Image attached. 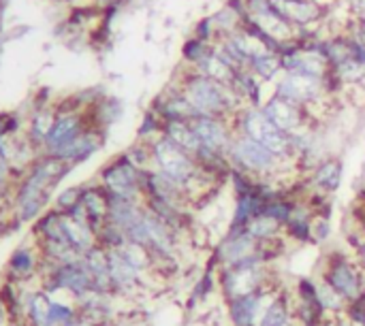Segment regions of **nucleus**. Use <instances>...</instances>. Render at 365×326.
I'll list each match as a JSON object with an SVG mask.
<instances>
[{
    "instance_id": "nucleus-1",
    "label": "nucleus",
    "mask_w": 365,
    "mask_h": 326,
    "mask_svg": "<svg viewBox=\"0 0 365 326\" xmlns=\"http://www.w3.org/2000/svg\"><path fill=\"white\" fill-rule=\"evenodd\" d=\"M178 77L182 79L184 96L199 111V115H214V117L231 120L246 107L229 83L210 79L184 62H182V73H178Z\"/></svg>"
},
{
    "instance_id": "nucleus-2",
    "label": "nucleus",
    "mask_w": 365,
    "mask_h": 326,
    "mask_svg": "<svg viewBox=\"0 0 365 326\" xmlns=\"http://www.w3.org/2000/svg\"><path fill=\"white\" fill-rule=\"evenodd\" d=\"M314 275L329 284L346 303L357 301L365 293L364 271L353 252L329 250L327 254H321Z\"/></svg>"
},
{
    "instance_id": "nucleus-3",
    "label": "nucleus",
    "mask_w": 365,
    "mask_h": 326,
    "mask_svg": "<svg viewBox=\"0 0 365 326\" xmlns=\"http://www.w3.org/2000/svg\"><path fill=\"white\" fill-rule=\"evenodd\" d=\"M229 160L233 169H240L257 179L284 177L289 175V171H299L295 162H284L265 145L257 143L246 135H235V141L229 149Z\"/></svg>"
},
{
    "instance_id": "nucleus-4",
    "label": "nucleus",
    "mask_w": 365,
    "mask_h": 326,
    "mask_svg": "<svg viewBox=\"0 0 365 326\" xmlns=\"http://www.w3.org/2000/svg\"><path fill=\"white\" fill-rule=\"evenodd\" d=\"M233 128H235L237 135H246V137L255 139L257 143L265 145L269 152H274L284 162H295L297 164L291 135H287L284 130L274 126L269 122V117L263 113L261 107H244L233 117Z\"/></svg>"
},
{
    "instance_id": "nucleus-5",
    "label": "nucleus",
    "mask_w": 365,
    "mask_h": 326,
    "mask_svg": "<svg viewBox=\"0 0 365 326\" xmlns=\"http://www.w3.org/2000/svg\"><path fill=\"white\" fill-rule=\"evenodd\" d=\"M274 282H280V275L274 273V269L265 265L259 254L235 267H225L218 271V290L222 293L225 301L255 295Z\"/></svg>"
},
{
    "instance_id": "nucleus-6",
    "label": "nucleus",
    "mask_w": 365,
    "mask_h": 326,
    "mask_svg": "<svg viewBox=\"0 0 365 326\" xmlns=\"http://www.w3.org/2000/svg\"><path fill=\"white\" fill-rule=\"evenodd\" d=\"M274 94L304 107L306 111L323 105L331 98H340L336 94H331L327 79H319V77H308V75H293V73H282L278 77V81L274 83Z\"/></svg>"
},
{
    "instance_id": "nucleus-7",
    "label": "nucleus",
    "mask_w": 365,
    "mask_h": 326,
    "mask_svg": "<svg viewBox=\"0 0 365 326\" xmlns=\"http://www.w3.org/2000/svg\"><path fill=\"white\" fill-rule=\"evenodd\" d=\"M98 184L113 196L143 203V171L133 167L124 154H118L98 171Z\"/></svg>"
},
{
    "instance_id": "nucleus-8",
    "label": "nucleus",
    "mask_w": 365,
    "mask_h": 326,
    "mask_svg": "<svg viewBox=\"0 0 365 326\" xmlns=\"http://www.w3.org/2000/svg\"><path fill=\"white\" fill-rule=\"evenodd\" d=\"M259 254V241L246 233V228H227V233L218 239L212 258L220 269L235 267Z\"/></svg>"
},
{
    "instance_id": "nucleus-9",
    "label": "nucleus",
    "mask_w": 365,
    "mask_h": 326,
    "mask_svg": "<svg viewBox=\"0 0 365 326\" xmlns=\"http://www.w3.org/2000/svg\"><path fill=\"white\" fill-rule=\"evenodd\" d=\"M201 145L220 154L229 156V149L235 141V128H233V117H214V115H201L190 122Z\"/></svg>"
},
{
    "instance_id": "nucleus-10",
    "label": "nucleus",
    "mask_w": 365,
    "mask_h": 326,
    "mask_svg": "<svg viewBox=\"0 0 365 326\" xmlns=\"http://www.w3.org/2000/svg\"><path fill=\"white\" fill-rule=\"evenodd\" d=\"M272 9L295 30L314 28L327 17V9L317 0H272Z\"/></svg>"
},
{
    "instance_id": "nucleus-11",
    "label": "nucleus",
    "mask_w": 365,
    "mask_h": 326,
    "mask_svg": "<svg viewBox=\"0 0 365 326\" xmlns=\"http://www.w3.org/2000/svg\"><path fill=\"white\" fill-rule=\"evenodd\" d=\"M263 113L269 117V122L274 126H278L280 130H284L287 135H293L297 130H302L304 126L310 124L308 111L278 94H272L265 102H263Z\"/></svg>"
},
{
    "instance_id": "nucleus-12",
    "label": "nucleus",
    "mask_w": 365,
    "mask_h": 326,
    "mask_svg": "<svg viewBox=\"0 0 365 326\" xmlns=\"http://www.w3.org/2000/svg\"><path fill=\"white\" fill-rule=\"evenodd\" d=\"M105 139H107V130L90 124L75 141H71L66 147H62L60 152H56L51 156H58L64 162H68L71 167H77V164L86 162L88 158H92L96 152H101L105 145Z\"/></svg>"
},
{
    "instance_id": "nucleus-13",
    "label": "nucleus",
    "mask_w": 365,
    "mask_h": 326,
    "mask_svg": "<svg viewBox=\"0 0 365 326\" xmlns=\"http://www.w3.org/2000/svg\"><path fill=\"white\" fill-rule=\"evenodd\" d=\"M342 179H344V162L338 156H327L312 173L306 175V184L310 190H317L329 196H334L340 190Z\"/></svg>"
},
{
    "instance_id": "nucleus-14",
    "label": "nucleus",
    "mask_w": 365,
    "mask_h": 326,
    "mask_svg": "<svg viewBox=\"0 0 365 326\" xmlns=\"http://www.w3.org/2000/svg\"><path fill=\"white\" fill-rule=\"evenodd\" d=\"M81 207L86 209V218L90 226L98 233V228L107 222V216H109V192L98 182L83 186Z\"/></svg>"
},
{
    "instance_id": "nucleus-15",
    "label": "nucleus",
    "mask_w": 365,
    "mask_h": 326,
    "mask_svg": "<svg viewBox=\"0 0 365 326\" xmlns=\"http://www.w3.org/2000/svg\"><path fill=\"white\" fill-rule=\"evenodd\" d=\"M261 290L255 293V295H246V297H237V299L225 301V310H227L229 325L257 326V307H259V295H261Z\"/></svg>"
},
{
    "instance_id": "nucleus-16",
    "label": "nucleus",
    "mask_w": 365,
    "mask_h": 326,
    "mask_svg": "<svg viewBox=\"0 0 365 326\" xmlns=\"http://www.w3.org/2000/svg\"><path fill=\"white\" fill-rule=\"evenodd\" d=\"M263 196L257 192V188L248 194H240L233 201V214L229 218V228H244L252 218H257L263 211Z\"/></svg>"
},
{
    "instance_id": "nucleus-17",
    "label": "nucleus",
    "mask_w": 365,
    "mask_h": 326,
    "mask_svg": "<svg viewBox=\"0 0 365 326\" xmlns=\"http://www.w3.org/2000/svg\"><path fill=\"white\" fill-rule=\"evenodd\" d=\"M122 113H124L122 100L115 98V96H111V94H105L96 105H92L88 109V120H90L92 126L107 130L109 126H113L115 122H120Z\"/></svg>"
},
{
    "instance_id": "nucleus-18",
    "label": "nucleus",
    "mask_w": 365,
    "mask_h": 326,
    "mask_svg": "<svg viewBox=\"0 0 365 326\" xmlns=\"http://www.w3.org/2000/svg\"><path fill=\"white\" fill-rule=\"evenodd\" d=\"M163 137H167L169 141H173L178 147H182L184 152H188L190 156H195L201 147V141L192 128L190 122L186 120H171V122H165L163 126Z\"/></svg>"
},
{
    "instance_id": "nucleus-19",
    "label": "nucleus",
    "mask_w": 365,
    "mask_h": 326,
    "mask_svg": "<svg viewBox=\"0 0 365 326\" xmlns=\"http://www.w3.org/2000/svg\"><path fill=\"white\" fill-rule=\"evenodd\" d=\"M246 68H248L255 77H259L263 83H276L278 77L284 73L280 53H276V51H272V49H265L263 53L255 56V58L248 62Z\"/></svg>"
},
{
    "instance_id": "nucleus-20",
    "label": "nucleus",
    "mask_w": 365,
    "mask_h": 326,
    "mask_svg": "<svg viewBox=\"0 0 365 326\" xmlns=\"http://www.w3.org/2000/svg\"><path fill=\"white\" fill-rule=\"evenodd\" d=\"M289 322H295V316H293V293H291L289 286H282L278 297L269 305V310H267L261 326H284L289 325Z\"/></svg>"
},
{
    "instance_id": "nucleus-21",
    "label": "nucleus",
    "mask_w": 365,
    "mask_h": 326,
    "mask_svg": "<svg viewBox=\"0 0 365 326\" xmlns=\"http://www.w3.org/2000/svg\"><path fill=\"white\" fill-rule=\"evenodd\" d=\"M192 68H195L197 73L210 77V79L220 81V83H231V79H233V75H235V70H233V68H231L214 49H212L203 60H199Z\"/></svg>"
},
{
    "instance_id": "nucleus-22",
    "label": "nucleus",
    "mask_w": 365,
    "mask_h": 326,
    "mask_svg": "<svg viewBox=\"0 0 365 326\" xmlns=\"http://www.w3.org/2000/svg\"><path fill=\"white\" fill-rule=\"evenodd\" d=\"M244 228H246V233H248L250 237H255L259 243H263V241H274V239H280V237L284 235V226H282L278 220H274V218H269V216H263V214H259L257 218H252Z\"/></svg>"
},
{
    "instance_id": "nucleus-23",
    "label": "nucleus",
    "mask_w": 365,
    "mask_h": 326,
    "mask_svg": "<svg viewBox=\"0 0 365 326\" xmlns=\"http://www.w3.org/2000/svg\"><path fill=\"white\" fill-rule=\"evenodd\" d=\"M24 307H26V314H28L32 326H49L51 299L47 297V293H32Z\"/></svg>"
},
{
    "instance_id": "nucleus-24",
    "label": "nucleus",
    "mask_w": 365,
    "mask_h": 326,
    "mask_svg": "<svg viewBox=\"0 0 365 326\" xmlns=\"http://www.w3.org/2000/svg\"><path fill=\"white\" fill-rule=\"evenodd\" d=\"M317 278V275H314ZM317 297H319V305L329 314V316H342L344 314V310H346V301L329 286V284H325L323 280H319L317 278Z\"/></svg>"
},
{
    "instance_id": "nucleus-25",
    "label": "nucleus",
    "mask_w": 365,
    "mask_h": 326,
    "mask_svg": "<svg viewBox=\"0 0 365 326\" xmlns=\"http://www.w3.org/2000/svg\"><path fill=\"white\" fill-rule=\"evenodd\" d=\"M124 158L137 167L139 171H152L154 169V158H152V143H145V141H135L130 147H126L124 152Z\"/></svg>"
},
{
    "instance_id": "nucleus-26",
    "label": "nucleus",
    "mask_w": 365,
    "mask_h": 326,
    "mask_svg": "<svg viewBox=\"0 0 365 326\" xmlns=\"http://www.w3.org/2000/svg\"><path fill=\"white\" fill-rule=\"evenodd\" d=\"M163 126H165L163 117L148 107L145 113H143V117H141V124L137 128V139L139 141H145V143H154L156 139L163 137Z\"/></svg>"
},
{
    "instance_id": "nucleus-27",
    "label": "nucleus",
    "mask_w": 365,
    "mask_h": 326,
    "mask_svg": "<svg viewBox=\"0 0 365 326\" xmlns=\"http://www.w3.org/2000/svg\"><path fill=\"white\" fill-rule=\"evenodd\" d=\"M214 49V45H210V43H205V41H201V38H197V36H188L186 41H184V45H182V62L184 64H188V66H195L199 60H203L210 51Z\"/></svg>"
},
{
    "instance_id": "nucleus-28",
    "label": "nucleus",
    "mask_w": 365,
    "mask_h": 326,
    "mask_svg": "<svg viewBox=\"0 0 365 326\" xmlns=\"http://www.w3.org/2000/svg\"><path fill=\"white\" fill-rule=\"evenodd\" d=\"M9 273L15 280L30 278L34 273V256H32V252L30 250H17L9 261Z\"/></svg>"
},
{
    "instance_id": "nucleus-29",
    "label": "nucleus",
    "mask_w": 365,
    "mask_h": 326,
    "mask_svg": "<svg viewBox=\"0 0 365 326\" xmlns=\"http://www.w3.org/2000/svg\"><path fill=\"white\" fill-rule=\"evenodd\" d=\"M81 194H83V186H71V188H64V190L56 196L53 209H56V211H60V214H71V211L81 203Z\"/></svg>"
},
{
    "instance_id": "nucleus-30",
    "label": "nucleus",
    "mask_w": 365,
    "mask_h": 326,
    "mask_svg": "<svg viewBox=\"0 0 365 326\" xmlns=\"http://www.w3.org/2000/svg\"><path fill=\"white\" fill-rule=\"evenodd\" d=\"M334 235V228H331V218L329 216H314L312 218V243L317 248L329 243Z\"/></svg>"
},
{
    "instance_id": "nucleus-31",
    "label": "nucleus",
    "mask_w": 365,
    "mask_h": 326,
    "mask_svg": "<svg viewBox=\"0 0 365 326\" xmlns=\"http://www.w3.org/2000/svg\"><path fill=\"white\" fill-rule=\"evenodd\" d=\"M192 36H197V38H201V41H205V43H210V45H214V43L220 38V36H218V30H216V23H214V19H212V15H207V17H203V19H199V21L195 23Z\"/></svg>"
},
{
    "instance_id": "nucleus-32",
    "label": "nucleus",
    "mask_w": 365,
    "mask_h": 326,
    "mask_svg": "<svg viewBox=\"0 0 365 326\" xmlns=\"http://www.w3.org/2000/svg\"><path fill=\"white\" fill-rule=\"evenodd\" d=\"M17 132H21V122L17 113H9V111L0 113V139L17 135Z\"/></svg>"
},
{
    "instance_id": "nucleus-33",
    "label": "nucleus",
    "mask_w": 365,
    "mask_h": 326,
    "mask_svg": "<svg viewBox=\"0 0 365 326\" xmlns=\"http://www.w3.org/2000/svg\"><path fill=\"white\" fill-rule=\"evenodd\" d=\"M11 175H13V169H11V162L6 160V156L0 152V182H4V184H9V179H11Z\"/></svg>"
},
{
    "instance_id": "nucleus-34",
    "label": "nucleus",
    "mask_w": 365,
    "mask_h": 326,
    "mask_svg": "<svg viewBox=\"0 0 365 326\" xmlns=\"http://www.w3.org/2000/svg\"><path fill=\"white\" fill-rule=\"evenodd\" d=\"M64 326H96V325H94V322H90L88 318H83V316L79 314L77 318H73L71 322H66V325H64Z\"/></svg>"
},
{
    "instance_id": "nucleus-35",
    "label": "nucleus",
    "mask_w": 365,
    "mask_h": 326,
    "mask_svg": "<svg viewBox=\"0 0 365 326\" xmlns=\"http://www.w3.org/2000/svg\"><path fill=\"white\" fill-rule=\"evenodd\" d=\"M317 326H338V318H334V316H331V318H327L325 322H321V325H317Z\"/></svg>"
},
{
    "instance_id": "nucleus-36",
    "label": "nucleus",
    "mask_w": 365,
    "mask_h": 326,
    "mask_svg": "<svg viewBox=\"0 0 365 326\" xmlns=\"http://www.w3.org/2000/svg\"><path fill=\"white\" fill-rule=\"evenodd\" d=\"M4 196H6V184L0 182V205H2V201H4Z\"/></svg>"
},
{
    "instance_id": "nucleus-37",
    "label": "nucleus",
    "mask_w": 365,
    "mask_h": 326,
    "mask_svg": "<svg viewBox=\"0 0 365 326\" xmlns=\"http://www.w3.org/2000/svg\"><path fill=\"white\" fill-rule=\"evenodd\" d=\"M338 326H355V325H351L344 316H338Z\"/></svg>"
},
{
    "instance_id": "nucleus-38",
    "label": "nucleus",
    "mask_w": 365,
    "mask_h": 326,
    "mask_svg": "<svg viewBox=\"0 0 365 326\" xmlns=\"http://www.w3.org/2000/svg\"><path fill=\"white\" fill-rule=\"evenodd\" d=\"M190 326H195V325H190Z\"/></svg>"
}]
</instances>
